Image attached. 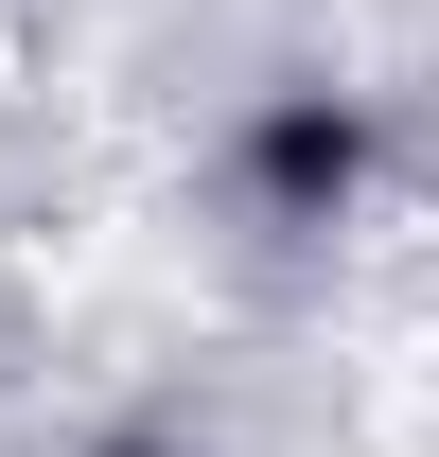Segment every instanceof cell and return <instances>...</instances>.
<instances>
[{"instance_id":"6da1fadb","label":"cell","mask_w":439,"mask_h":457,"mask_svg":"<svg viewBox=\"0 0 439 457\" xmlns=\"http://www.w3.org/2000/svg\"><path fill=\"white\" fill-rule=\"evenodd\" d=\"M352 159H369V141H352L334 106H281L264 123V194H352Z\"/></svg>"}]
</instances>
